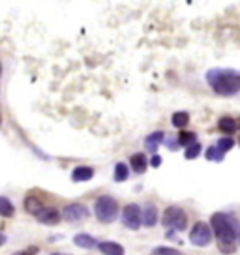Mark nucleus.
<instances>
[{"label": "nucleus", "instance_id": "nucleus-1", "mask_svg": "<svg viewBox=\"0 0 240 255\" xmlns=\"http://www.w3.org/2000/svg\"><path fill=\"white\" fill-rule=\"evenodd\" d=\"M210 229H212V235L216 236L218 250L223 255H231L237 252V242H239L240 233L235 218H231L225 212H216L210 218Z\"/></svg>", "mask_w": 240, "mask_h": 255}, {"label": "nucleus", "instance_id": "nucleus-2", "mask_svg": "<svg viewBox=\"0 0 240 255\" xmlns=\"http://www.w3.org/2000/svg\"><path fill=\"white\" fill-rule=\"evenodd\" d=\"M206 83L216 94L235 96L240 92V72L229 68H214L206 72Z\"/></svg>", "mask_w": 240, "mask_h": 255}, {"label": "nucleus", "instance_id": "nucleus-3", "mask_svg": "<svg viewBox=\"0 0 240 255\" xmlns=\"http://www.w3.org/2000/svg\"><path fill=\"white\" fill-rule=\"evenodd\" d=\"M94 214L102 223H111L119 216V203L111 195H102L94 203Z\"/></svg>", "mask_w": 240, "mask_h": 255}, {"label": "nucleus", "instance_id": "nucleus-4", "mask_svg": "<svg viewBox=\"0 0 240 255\" xmlns=\"http://www.w3.org/2000/svg\"><path fill=\"white\" fill-rule=\"evenodd\" d=\"M163 225L171 231H184L188 227V216L182 208L169 207L163 212Z\"/></svg>", "mask_w": 240, "mask_h": 255}, {"label": "nucleus", "instance_id": "nucleus-5", "mask_svg": "<svg viewBox=\"0 0 240 255\" xmlns=\"http://www.w3.org/2000/svg\"><path fill=\"white\" fill-rule=\"evenodd\" d=\"M212 229L208 223H204V221H197L194 227H192V231H190V242L194 246H199V248H204V246H208L212 242Z\"/></svg>", "mask_w": 240, "mask_h": 255}, {"label": "nucleus", "instance_id": "nucleus-6", "mask_svg": "<svg viewBox=\"0 0 240 255\" xmlns=\"http://www.w3.org/2000/svg\"><path fill=\"white\" fill-rule=\"evenodd\" d=\"M122 223L131 229V231H137L139 227L143 225V212L135 203H129L122 210Z\"/></svg>", "mask_w": 240, "mask_h": 255}, {"label": "nucleus", "instance_id": "nucleus-7", "mask_svg": "<svg viewBox=\"0 0 240 255\" xmlns=\"http://www.w3.org/2000/svg\"><path fill=\"white\" fill-rule=\"evenodd\" d=\"M62 216L68 221H81L84 218H88V208L84 205H79V203H74V205H68L62 210Z\"/></svg>", "mask_w": 240, "mask_h": 255}, {"label": "nucleus", "instance_id": "nucleus-8", "mask_svg": "<svg viewBox=\"0 0 240 255\" xmlns=\"http://www.w3.org/2000/svg\"><path fill=\"white\" fill-rule=\"evenodd\" d=\"M36 218L41 223H45V225H55V223H58V219H60V212L53 207H43Z\"/></svg>", "mask_w": 240, "mask_h": 255}, {"label": "nucleus", "instance_id": "nucleus-9", "mask_svg": "<svg viewBox=\"0 0 240 255\" xmlns=\"http://www.w3.org/2000/svg\"><path fill=\"white\" fill-rule=\"evenodd\" d=\"M129 163H131V169L135 171L137 175H143V173L148 169V160L143 152L133 154V156H131V160H129Z\"/></svg>", "mask_w": 240, "mask_h": 255}, {"label": "nucleus", "instance_id": "nucleus-10", "mask_svg": "<svg viewBox=\"0 0 240 255\" xmlns=\"http://www.w3.org/2000/svg\"><path fill=\"white\" fill-rule=\"evenodd\" d=\"M74 244L79 246V248H83V250H92V248L98 246V242H96L94 236L86 235V233H79V235L74 236Z\"/></svg>", "mask_w": 240, "mask_h": 255}, {"label": "nucleus", "instance_id": "nucleus-11", "mask_svg": "<svg viewBox=\"0 0 240 255\" xmlns=\"http://www.w3.org/2000/svg\"><path fill=\"white\" fill-rule=\"evenodd\" d=\"M92 177H94V169L92 167H84V165L75 167L74 173H72V180L74 182H88Z\"/></svg>", "mask_w": 240, "mask_h": 255}, {"label": "nucleus", "instance_id": "nucleus-12", "mask_svg": "<svg viewBox=\"0 0 240 255\" xmlns=\"http://www.w3.org/2000/svg\"><path fill=\"white\" fill-rule=\"evenodd\" d=\"M100 248V252L103 255H124V248L117 242H111V240H107V242H100L98 244Z\"/></svg>", "mask_w": 240, "mask_h": 255}, {"label": "nucleus", "instance_id": "nucleus-13", "mask_svg": "<svg viewBox=\"0 0 240 255\" xmlns=\"http://www.w3.org/2000/svg\"><path fill=\"white\" fill-rule=\"evenodd\" d=\"M158 221V210L154 205H147L145 212H143V225L145 227H154Z\"/></svg>", "mask_w": 240, "mask_h": 255}, {"label": "nucleus", "instance_id": "nucleus-14", "mask_svg": "<svg viewBox=\"0 0 240 255\" xmlns=\"http://www.w3.org/2000/svg\"><path fill=\"white\" fill-rule=\"evenodd\" d=\"M163 139H165V137H163V133H161V132L150 133L147 139H145V146H147V148L150 152H156L158 146H160V145L163 143Z\"/></svg>", "mask_w": 240, "mask_h": 255}, {"label": "nucleus", "instance_id": "nucleus-15", "mask_svg": "<svg viewBox=\"0 0 240 255\" xmlns=\"http://www.w3.org/2000/svg\"><path fill=\"white\" fill-rule=\"evenodd\" d=\"M218 128L222 130L223 133H227V137L231 135V133L237 132V120L235 118H231V116H223V118H220V122H218Z\"/></svg>", "mask_w": 240, "mask_h": 255}, {"label": "nucleus", "instance_id": "nucleus-16", "mask_svg": "<svg viewBox=\"0 0 240 255\" xmlns=\"http://www.w3.org/2000/svg\"><path fill=\"white\" fill-rule=\"evenodd\" d=\"M25 208H27V212H30V214H34V216H38L40 214V210H41V203L38 201V197H34V195H30V197L25 199Z\"/></svg>", "mask_w": 240, "mask_h": 255}, {"label": "nucleus", "instance_id": "nucleus-17", "mask_svg": "<svg viewBox=\"0 0 240 255\" xmlns=\"http://www.w3.org/2000/svg\"><path fill=\"white\" fill-rule=\"evenodd\" d=\"M190 124V114L184 113V111H178V113L173 114V126L178 128V130H182Z\"/></svg>", "mask_w": 240, "mask_h": 255}, {"label": "nucleus", "instance_id": "nucleus-18", "mask_svg": "<svg viewBox=\"0 0 240 255\" xmlns=\"http://www.w3.org/2000/svg\"><path fill=\"white\" fill-rule=\"evenodd\" d=\"M15 212V208L11 205V201H8V197H0V216L11 218Z\"/></svg>", "mask_w": 240, "mask_h": 255}, {"label": "nucleus", "instance_id": "nucleus-19", "mask_svg": "<svg viewBox=\"0 0 240 255\" xmlns=\"http://www.w3.org/2000/svg\"><path fill=\"white\" fill-rule=\"evenodd\" d=\"M126 179H128V167H126V163H117L115 165V180L117 182H124Z\"/></svg>", "mask_w": 240, "mask_h": 255}, {"label": "nucleus", "instance_id": "nucleus-20", "mask_svg": "<svg viewBox=\"0 0 240 255\" xmlns=\"http://www.w3.org/2000/svg\"><path fill=\"white\" fill-rule=\"evenodd\" d=\"M201 148H203V146H201L199 143H194V145H190V146L186 148V152H184V158H186V160H195V158H197V156L201 154Z\"/></svg>", "mask_w": 240, "mask_h": 255}, {"label": "nucleus", "instance_id": "nucleus-21", "mask_svg": "<svg viewBox=\"0 0 240 255\" xmlns=\"http://www.w3.org/2000/svg\"><path fill=\"white\" fill-rule=\"evenodd\" d=\"M178 143H180V145H186V146L194 145V143H195V133L194 132H180V133H178Z\"/></svg>", "mask_w": 240, "mask_h": 255}, {"label": "nucleus", "instance_id": "nucleus-22", "mask_svg": "<svg viewBox=\"0 0 240 255\" xmlns=\"http://www.w3.org/2000/svg\"><path fill=\"white\" fill-rule=\"evenodd\" d=\"M206 160L208 161H222L223 160V154L218 150V146H210V148H206Z\"/></svg>", "mask_w": 240, "mask_h": 255}, {"label": "nucleus", "instance_id": "nucleus-23", "mask_svg": "<svg viewBox=\"0 0 240 255\" xmlns=\"http://www.w3.org/2000/svg\"><path fill=\"white\" fill-rule=\"evenodd\" d=\"M233 145H235V141H233L231 137H222L220 141H218V150L222 152H229L233 148Z\"/></svg>", "mask_w": 240, "mask_h": 255}, {"label": "nucleus", "instance_id": "nucleus-24", "mask_svg": "<svg viewBox=\"0 0 240 255\" xmlns=\"http://www.w3.org/2000/svg\"><path fill=\"white\" fill-rule=\"evenodd\" d=\"M154 255H180L176 248H169V246H158L154 250Z\"/></svg>", "mask_w": 240, "mask_h": 255}, {"label": "nucleus", "instance_id": "nucleus-25", "mask_svg": "<svg viewBox=\"0 0 240 255\" xmlns=\"http://www.w3.org/2000/svg\"><path fill=\"white\" fill-rule=\"evenodd\" d=\"M150 165H152V167H160V165H161V158H160V156H152Z\"/></svg>", "mask_w": 240, "mask_h": 255}, {"label": "nucleus", "instance_id": "nucleus-26", "mask_svg": "<svg viewBox=\"0 0 240 255\" xmlns=\"http://www.w3.org/2000/svg\"><path fill=\"white\" fill-rule=\"evenodd\" d=\"M4 244H6V236L0 233V246H4Z\"/></svg>", "mask_w": 240, "mask_h": 255}, {"label": "nucleus", "instance_id": "nucleus-27", "mask_svg": "<svg viewBox=\"0 0 240 255\" xmlns=\"http://www.w3.org/2000/svg\"><path fill=\"white\" fill-rule=\"evenodd\" d=\"M15 255H32V254H23V252H21V254H15Z\"/></svg>", "mask_w": 240, "mask_h": 255}, {"label": "nucleus", "instance_id": "nucleus-28", "mask_svg": "<svg viewBox=\"0 0 240 255\" xmlns=\"http://www.w3.org/2000/svg\"><path fill=\"white\" fill-rule=\"evenodd\" d=\"M51 255H66V254H51Z\"/></svg>", "mask_w": 240, "mask_h": 255}, {"label": "nucleus", "instance_id": "nucleus-29", "mask_svg": "<svg viewBox=\"0 0 240 255\" xmlns=\"http://www.w3.org/2000/svg\"><path fill=\"white\" fill-rule=\"evenodd\" d=\"M237 126H239V128H240V120H239V122H237Z\"/></svg>", "mask_w": 240, "mask_h": 255}, {"label": "nucleus", "instance_id": "nucleus-30", "mask_svg": "<svg viewBox=\"0 0 240 255\" xmlns=\"http://www.w3.org/2000/svg\"><path fill=\"white\" fill-rule=\"evenodd\" d=\"M239 242H240V235H239Z\"/></svg>", "mask_w": 240, "mask_h": 255}]
</instances>
